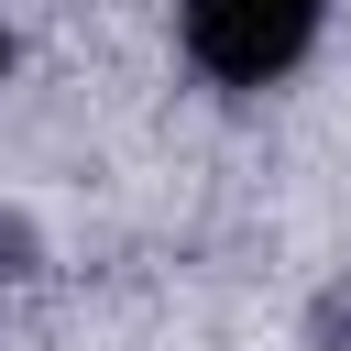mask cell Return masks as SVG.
<instances>
[{"instance_id":"1","label":"cell","mask_w":351,"mask_h":351,"mask_svg":"<svg viewBox=\"0 0 351 351\" xmlns=\"http://www.w3.org/2000/svg\"><path fill=\"white\" fill-rule=\"evenodd\" d=\"M318 11L329 0H186L176 22H186V55L219 88H263V77H285L318 44Z\"/></svg>"},{"instance_id":"2","label":"cell","mask_w":351,"mask_h":351,"mask_svg":"<svg viewBox=\"0 0 351 351\" xmlns=\"http://www.w3.org/2000/svg\"><path fill=\"white\" fill-rule=\"evenodd\" d=\"M0 66H11V33H0Z\"/></svg>"}]
</instances>
